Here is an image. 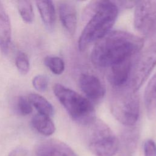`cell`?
<instances>
[{"instance_id":"1","label":"cell","mask_w":156,"mask_h":156,"mask_svg":"<svg viewBox=\"0 0 156 156\" xmlns=\"http://www.w3.org/2000/svg\"><path fill=\"white\" fill-rule=\"evenodd\" d=\"M143 39L133 34L122 31H110L96 42L91 54L92 63L101 68L132 58L141 49Z\"/></svg>"},{"instance_id":"2","label":"cell","mask_w":156,"mask_h":156,"mask_svg":"<svg viewBox=\"0 0 156 156\" xmlns=\"http://www.w3.org/2000/svg\"><path fill=\"white\" fill-rule=\"evenodd\" d=\"M118 15V7L113 1L91 2L85 10L84 16L89 19L79 38V50H85L91 44L108 34L115 23Z\"/></svg>"},{"instance_id":"3","label":"cell","mask_w":156,"mask_h":156,"mask_svg":"<svg viewBox=\"0 0 156 156\" xmlns=\"http://www.w3.org/2000/svg\"><path fill=\"white\" fill-rule=\"evenodd\" d=\"M53 91L72 119L77 123L86 126L96 119L94 106L88 99L60 83L54 86Z\"/></svg>"},{"instance_id":"4","label":"cell","mask_w":156,"mask_h":156,"mask_svg":"<svg viewBox=\"0 0 156 156\" xmlns=\"http://www.w3.org/2000/svg\"><path fill=\"white\" fill-rule=\"evenodd\" d=\"M110 110L113 116L128 127L134 126L140 115V101L136 92L128 84L114 88L110 98Z\"/></svg>"},{"instance_id":"5","label":"cell","mask_w":156,"mask_h":156,"mask_svg":"<svg viewBox=\"0 0 156 156\" xmlns=\"http://www.w3.org/2000/svg\"><path fill=\"white\" fill-rule=\"evenodd\" d=\"M85 127L87 144L94 155L113 156L118 152V139L106 123L96 119Z\"/></svg>"},{"instance_id":"6","label":"cell","mask_w":156,"mask_h":156,"mask_svg":"<svg viewBox=\"0 0 156 156\" xmlns=\"http://www.w3.org/2000/svg\"><path fill=\"white\" fill-rule=\"evenodd\" d=\"M156 66V42L146 48L133 66L130 85L135 92L141 88Z\"/></svg>"},{"instance_id":"7","label":"cell","mask_w":156,"mask_h":156,"mask_svg":"<svg viewBox=\"0 0 156 156\" xmlns=\"http://www.w3.org/2000/svg\"><path fill=\"white\" fill-rule=\"evenodd\" d=\"M133 24L136 30L146 37L156 34V1H138L135 5Z\"/></svg>"},{"instance_id":"8","label":"cell","mask_w":156,"mask_h":156,"mask_svg":"<svg viewBox=\"0 0 156 156\" xmlns=\"http://www.w3.org/2000/svg\"><path fill=\"white\" fill-rule=\"evenodd\" d=\"M132 58H127L107 69V79L113 88L122 87L128 84L133 66Z\"/></svg>"},{"instance_id":"9","label":"cell","mask_w":156,"mask_h":156,"mask_svg":"<svg viewBox=\"0 0 156 156\" xmlns=\"http://www.w3.org/2000/svg\"><path fill=\"white\" fill-rule=\"evenodd\" d=\"M79 85L88 100L99 101L105 93V87L100 79L96 76L83 73L79 78Z\"/></svg>"},{"instance_id":"10","label":"cell","mask_w":156,"mask_h":156,"mask_svg":"<svg viewBox=\"0 0 156 156\" xmlns=\"http://www.w3.org/2000/svg\"><path fill=\"white\" fill-rule=\"evenodd\" d=\"M37 156H77L65 143L55 139L40 143L36 148Z\"/></svg>"},{"instance_id":"11","label":"cell","mask_w":156,"mask_h":156,"mask_svg":"<svg viewBox=\"0 0 156 156\" xmlns=\"http://www.w3.org/2000/svg\"><path fill=\"white\" fill-rule=\"evenodd\" d=\"M139 140V132L135 128L125 130L118 140V151L120 156H133Z\"/></svg>"},{"instance_id":"12","label":"cell","mask_w":156,"mask_h":156,"mask_svg":"<svg viewBox=\"0 0 156 156\" xmlns=\"http://www.w3.org/2000/svg\"><path fill=\"white\" fill-rule=\"evenodd\" d=\"M58 15L63 27L68 33L74 35L77 27V12L71 2H61L58 5Z\"/></svg>"},{"instance_id":"13","label":"cell","mask_w":156,"mask_h":156,"mask_svg":"<svg viewBox=\"0 0 156 156\" xmlns=\"http://www.w3.org/2000/svg\"><path fill=\"white\" fill-rule=\"evenodd\" d=\"M144 104L148 118L156 117V73L147 83L144 94Z\"/></svg>"},{"instance_id":"14","label":"cell","mask_w":156,"mask_h":156,"mask_svg":"<svg viewBox=\"0 0 156 156\" xmlns=\"http://www.w3.org/2000/svg\"><path fill=\"white\" fill-rule=\"evenodd\" d=\"M12 28L6 11L0 13V49L6 54L11 44Z\"/></svg>"},{"instance_id":"15","label":"cell","mask_w":156,"mask_h":156,"mask_svg":"<svg viewBox=\"0 0 156 156\" xmlns=\"http://www.w3.org/2000/svg\"><path fill=\"white\" fill-rule=\"evenodd\" d=\"M37 9L45 26L49 30L54 28L55 22V10L52 1H36Z\"/></svg>"},{"instance_id":"16","label":"cell","mask_w":156,"mask_h":156,"mask_svg":"<svg viewBox=\"0 0 156 156\" xmlns=\"http://www.w3.org/2000/svg\"><path fill=\"white\" fill-rule=\"evenodd\" d=\"M31 123L38 133L44 136H50L55 130V125L51 117L44 115L36 114L33 116Z\"/></svg>"},{"instance_id":"17","label":"cell","mask_w":156,"mask_h":156,"mask_svg":"<svg viewBox=\"0 0 156 156\" xmlns=\"http://www.w3.org/2000/svg\"><path fill=\"white\" fill-rule=\"evenodd\" d=\"M28 99L38 111V113L51 116L54 113V109L52 105L44 97L39 94L32 93L29 94Z\"/></svg>"},{"instance_id":"18","label":"cell","mask_w":156,"mask_h":156,"mask_svg":"<svg viewBox=\"0 0 156 156\" xmlns=\"http://www.w3.org/2000/svg\"><path fill=\"white\" fill-rule=\"evenodd\" d=\"M45 66L54 74H62L65 68V62L62 58L57 56H47L44 59Z\"/></svg>"},{"instance_id":"19","label":"cell","mask_w":156,"mask_h":156,"mask_svg":"<svg viewBox=\"0 0 156 156\" xmlns=\"http://www.w3.org/2000/svg\"><path fill=\"white\" fill-rule=\"evenodd\" d=\"M17 7L19 13L24 21L31 23L34 19V13L32 4L29 1H18Z\"/></svg>"},{"instance_id":"20","label":"cell","mask_w":156,"mask_h":156,"mask_svg":"<svg viewBox=\"0 0 156 156\" xmlns=\"http://www.w3.org/2000/svg\"><path fill=\"white\" fill-rule=\"evenodd\" d=\"M15 109L19 115L26 116L32 112V105L29 101L28 98L20 96L16 101Z\"/></svg>"},{"instance_id":"21","label":"cell","mask_w":156,"mask_h":156,"mask_svg":"<svg viewBox=\"0 0 156 156\" xmlns=\"http://www.w3.org/2000/svg\"><path fill=\"white\" fill-rule=\"evenodd\" d=\"M15 65L19 73L24 75L26 74L30 69V63L27 54L20 51L15 58Z\"/></svg>"},{"instance_id":"22","label":"cell","mask_w":156,"mask_h":156,"mask_svg":"<svg viewBox=\"0 0 156 156\" xmlns=\"http://www.w3.org/2000/svg\"><path fill=\"white\" fill-rule=\"evenodd\" d=\"M48 77L44 74H38L32 79V85L35 89L39 92H44L48 89Z\"/></svg>"},{"instance_id":"23","label":"cell","mask_w":156,"mask_h":156,"mask_svg":"<svg viewBox=\"0 0 156 156\" xmlns=\"http://www.w3.org/2000/svg\"><path fill=\"white\" fill-rule=\"evenodd\" d=\"M144 156H156V144L151 139L147 140L144 144Z\"/></svg>"},{"instance_id":"24","label":"cell","mask_w":156,"mask_h":156,"mask_svg":"<svg viewBox=\"0 0 156 156\" xmlns=\"http://www.w3.org/2000/svg\"><path fill=\"white\" fill-rule=\"evenodd\" d=\"M28 151L23 147H17L10 151L8 156H28Z\"/></svg>"},{"instance_id":"25","label":"cell","mask_w":156,"mask_h":156,"mask_svg":"<svg viewBox=\"0 0 156 156\" xmlns=\"http://www.w3.org/2000/svg\"><path fill=\"white\" fill-rule=\"evenodd\" d=\"M138 1H116L115 2V4H117L116 5H119L124 8H132L133 7H135Z\"/></svg>"},{"instance_id":"26","label":"cell","mask_w":156,"mask_h":156,"mask_svg":"<svg viewBox=\"0 0 156 156\" xmlns=\"http://www.w3.org/2000/svg\"><path fill=\"white\" fill-rule=\"evenodd\" d=\"M5 8H4V7L3 4H2V3L1 2V1H0V13L4 12V11H5Z\"/></svg>"}]
</instances>
